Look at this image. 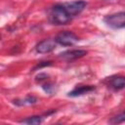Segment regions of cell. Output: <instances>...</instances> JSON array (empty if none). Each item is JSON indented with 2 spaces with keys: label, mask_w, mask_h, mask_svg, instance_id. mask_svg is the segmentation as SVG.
<instances>
[{
  "label": "cell",
  "mask_w": 125,
  "mask_h": 125,
  "mask_svg": "<svg viewBox=\"0 0 125 125\" xmlns=\"http://www.w3.org/2000/svg\"><path fill=\"white\" fill-rule=\"evenodd\" d=\"M49 21L55 25H63L68 23L72 17L69 15L68 11L66 10L64 4H56L50 9L49 12Z\"/></svg>",
  "instance_id": "1"
},
{
  "label": "cell",
  "mask_w": 125,
  "mask_h": 125,
  "mask_svg": "<svg viewBox=\"0 0 125 125\" xmlns=\"http://www.w3.org/2000/svg\"><path fill=\"white\" fill-rule=\"evenodd\" d=\"M104 21L111 28L119 29L125 27V12H117L104 17Z\"/></svg>",
  "instance_id": "2"
},
{
  "label": "cell",
  "mask_w": 125,
  "mask_h": 125,
  "mask_svg": "<svg viewBox=\"0 0 125 125\" xmlns=\"http://www.w3.org/2000/svg\"><path fill=\"white\" fill-rule=\"evenodd\" d=\"M78 40V36L71 31H62L59 33L55 38L57 44H60L62 46H72Z\"/></svg>",
  "instance_id": "3"
},
{
  "label": "cell",
  "mask_w": 125,
  "mask_h": 125,
  "mask_svg": "<svg viewBox=\"0 0 125 125\" xmlns=\"http://www.w3.org/2000/svg\"><path fill=\"white\" fill-rule=\"evenodd\" d=\"M63 4L71 17H74V16L80 14L87 6V3L84 0H76V1L67 2V3H63Z\"/></svg>",
  "instance_id": "4"
},
{
  "label": "cell",
  "mask_w": 125,
  "mask_h": 125,
  "mask_svg": "<svg viewBox=\"0 0 125 125\" xmlns=\"http://www.w3.org/2000/svg\"><path fill=\"white\" fill-rule=\"evenodd\" d=\"M87 55V51L86 50H81V49H74V50H68L65 51L62 54H60V58L62 59L63 61L66 62H71L74 60H77L79 58H82L84 56Z\"/></svg>",
  "instance_id": "5"
},
{
  "label": "cell",
  "mask_w": 125,
  "mask_h": 125,
  "mask_svg": "<svg viewBox=\"0 0 125 125\" xmlns=\"http://www.w3.org/2000/svg\"><path fill=\"white\" fill-rule=\"evenodd\" d=\"M56 44L57 42L55 41V39H44L36 45L35 49L37 53L47 54V53L52 52L56 48Z\"/></svg>",
  "instance_id": "6"
},
{
  "label": "cell",
  "mask_w": 125,
  "mask_h": 125,
  "mask_svg": "<svg viewBox=\"0 0 125 125\" xmlns=\"http://www.w3.org/2000/svg\"><path fill=\"white\" fill-rule=\"evenodd\" d=\"M108 86L114 91H120L125 88V76L117 75L110 77L108 81Z\"/></svg>",
  "instance_id": "7"
},
{
  "label": "cell",
  "mask_w": 125,
  "mask_h": 125,
  "mask_svg": "<svg viewBox=\"0 0 125 125\" xmlns=\"http://www.w3.org/2000/svg\"><path fill=\"white\" fill-rule=\"evenodd\" d=\"M95 90V87L92 85H84V86H78L76 88H74L71 92L68 93L69 97H78V96H82L85 94H88L92 91Z\"/></svg>",
  "instance_id": "8"
},
{
  "label": "cell",
  "mask_w": 125,
  "mask_h": 125,
  "mask_svg": "<svg viewBox=\"0 0 125 125\" xmlns=\"http://www.w3.org/2000/svg\"><path fill=\"white\" fill-rule=\"evenodd\" d=\"M36 102H37L36 97H34V96H26L24 99H18V100H15L13 103L16 105H19V106H25V105L34 104Z\"/></svg>",
  "instance_id": "9"
},
{
  "label": "cell",
  "mask_w": 125,
  "mask_h": 125,
  "mask_svg": "<svg viewBox=\"0 0 125 125\" xmlns=\"http://www.w3.org/2000/svg\"><path fill=\"white\" fill-rule=\"evenodd\" d=\"M43 121V116H39V115H35V116H30L27 117L25 119L21 120V123H24V124H29V125H36V124H40Z\"/></svg>",
  "instance_id": "10"
},
{
  "label": "cell",
  "mask_w": 125,
  "mask_h": 125,
  "mask_svg": "<svg viewBox=\"0 0 125 125\" xmlns=\"http://www.w3.org/2000/svg\"><path fill=\"white\" fill-rule=\"evenodd\" d=\"M124 121H125V110L122 111L121 113H119L118 115L112 117V118L109 120V122H110L111 124H119V123H122V122H124Z\"/></svg>",
  "instance_id": "11"
},
{
  "label": "cell",
  "mask_w": 125,
  "mask_h": 125,
  "mask_svg": "<svg viewBox=\"0 0 125 125\" xmlns=\"http://www.w3.org/2000/svg\"><path fill=\"white\" fill-rule=\"evenodd\" d=\"M43 89H44L46 92H48V93H53V91H54V86H53L52 83H47V84H44V85H43Z\"/></svg>",
  "instance_id": "12"
}]
</instances>
